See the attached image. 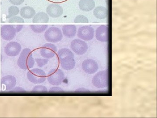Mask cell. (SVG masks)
Here are the masks:
<instances>
[{
  "label": "cell",
  "mask_w": 157,
  "mask_h": 118,
  "mask_svg": "<svg viewBox=\"0 0 157 118\" xmlns=\"http://www.w3.org/2000/svg\"><path fill=\"white\" fill-rule=\"evenodd\" d=\"M48 26L45 25H31V30L35 33H42L44 32L45 30L48 28Z\"/></svg>",
  "instance_id": "44dd1931"
},
{
  "label": "cell",
  "mask_w": 157,
  "mask_h": 118,
  "mask_svg": "<svg viewBox=\"0 0 157 118\" xmlns=\"http://www.w3.org/2000/svg\"><path fill=\"white\" fill-rule=\"evenodd\" d=\"M49 92H62L63 90L59 87H52L49 90Z\"/></svg>",
  "instance_id": "4316f807"
},
{
  "label": "cell",
  "mask_w": 157,
  "mask_h": 118,
  "mask_svg": "<svg viewBox=\"0 0 157 118\" xmlns=\"http://www.w3.org/2000/svg\"><path fill=\"white\" fill-rule=\"evenodd\" d=\"M9 23H24V20L22 18L15 16L9 18Z\"/></svg>",
  "instance_id": "cb8c5ba5"
},
{
  "label": "cell",
  "mask_w": 157,
  "mask_h": 118,
  "mask_svg": "<svg viewBox=\"0 0 157 118\" xmlns=\"http://www.w3.org/2000/svg\"><path fill=\"white\" fill-rule=\"evenodd\" d=\"M17 64L18 67L23 70H29L33 67L35 60L30 49L26 48L22 50L17 60Z\"/></svg>",
  "instance_id": "7a4b0ae2"
},
{
  "label": "cell",
  "mask_w": 157,
  "mask_h": 118,
  "mask_svg": "<svg viewBox=\"0 0 157 118\" xmlns=\"http://www.w3.org/2000/svg\"><path fill=\"white\" fill-rule=\"evenodd\" d=\"M78 6L82 11L88 12L94 9L95 3L94 0H80L78 3Z\"/></svg>",
  "instance_id": "2e32d148"
},
{
  "label": "cell",
  "mask_w": 157,
  "mask_h": 118,
  "mask_svg": "<svg viewBox=\"0 0 157 118\" xmlns=\"http://www.w3.org/2000/svg\"><path fill=\"white\" fill-rule=\"evenodd\" d=\"M27 77L29 81L32 83L39 84L45 81L46 75L43 70L39 68H35L28 72Z\"/></svg>",
  "instance_id": "277c9868"
},
{
  "label": "cell",
  "mask_w": 157,
  "mask_h": 118,
  "mask_svg": "<svg viewBox=\"0 0 157 118\" xmlns=\"http://www.w3.org/2000/svg\"><path fill=\"white\" fill-rule=\"evenodd\" d=\"M8 12H9V14L7 16V18H10L17 15L19 13V9L18 7L16 6H12L9 8Z\"/></svg>",
  "instance_id": "7402d4cb"
},
{
  "label": "cell",
  "mask_w": 157,
  "mask_h": 118,
  "mask_svg": "<svg viewBox=\"0 0 157 118\" xmlns=\"http://www.w3.org/2000/svg\"><path fill=\"white\" fill-rule=\"evenodd\" d=\"M47 91V88L42 85L36 86L32 90V92H46Z\"/></svg>",
  "instance_id": "d4e9b609"
},
{
  "label": "cell",
  "mask_w": 157,
  "mask_h": 118,
  "mask_svg": "<svg viewBox=\"0 0 157 118\" xmlns=\"http://www.w3.org/2000/svg\"><path fill=\"white\" fill-rule=\"evenodd\" d=\"M16 30L13 25H6L1 27V37L6 41H10L14 39L16 36Z\"/></svg>",
  "instance_id": "9c48e42d"
},
{
  "label": "cell",
  "mask_w": 157,
  "mask_h": 118,
  "mask_svg": "<svg viewBox=\"0 0 157 118\" xmlns=\"http://www.w3.org/2000/svg\"><path fill=\"white\" fill-rule=\"evenodd\" d=\"M59 62L62 68L66 70H72L75 67L76 62L72 52L67 48L60 49L57 53Z\"/></svg>",
  "instance_id": "6da1fadb"
},
{
  "label": "cell",
  "mask_w": 157,
  "mask_h": 118,
  "mask_svg": "<svg viewBox=\"0 0 157 118\" xmlns=\"http://www.w3.org/2000/svg\"><path fill=\"white\" fill-rule=\"evenodd\" d=\"M1 84L4 86L6 90H11L14 88L16 85V78L11 75L4 77L1 80Z\"/></svg>",
  "instance_id": "9a60e30c"
},
{
  "label": "cell",
  "mask_w": 157,
  "mask_h": 118,
  "mask_svg": "<svg viewBox=\"0 0 157 118\" xmlns=\"http://www.w3.org/2000/svg\"><path fill=\"white\" fill-rule=\"evenodd\" d=\"M62 31L65 37L71 38L76 36L77 28L73 25H65L62 27Z\"/></svg>",
  "instance_id": "e0dca14e"
},
{
  "label": "cell",
  "mask_w": 157,
  "mask_h": 118,
  "mask_svg": "<svg viewBox=\"0 0 157 118\" xmlns=\"http://www.w3.org/2000/svg\"><path fill=\"white\" fill-rule=\"evenodd\" d=\"M44 37L47 42L56 43L62 40L63 35L61 30L58 28L51 27L45 32Z\"/></svg>",
  "instance_id": "5b68a950"
},
{
  "label": "cell",
  "mask_w": 157,
  "mask_h": 118,
  "mask_svg": "<svg viewBox=\"0 0 157 118\" xmlns=\"http://www.w3.org/2000/svg\"><path fill=\"white\" fill-rule=\"evenodd\" d=\"M82 69L88 74H92L96 73L99 69L98 63L93 59L85 60L82 65Z\"/></svg>",
  "instance_id": "7c38bea8"
},
{
  "label": "cell",
  "mask_w": 157,
  "mask_h": 118,
  "mask_svg": "<svg viewBox=\"0 0 157 118\" xmlns=\"http://www.w3.org/2000/svg\"><path fill=\"white\" fill-rule=\"evenodd\" d=\"M47 80L48 83L52 85H61L64 81L65 75L63 72L60 69L52 70L48 73Z\"/></svg>",
  "instance_id": "8992f818"
},
{
  "label": "cell",
  "mask_w": 157,
  "mask_h": 118,
  "mask_svg": "<svg viewBox=\"0 0 157 118\" xmlns=\"http://www.w3.org/2000/svg\"><path fill=\"white\" fill-rule=\"evenodd\" d=\"M108 70H102L96 73L92 79L93 85L98 88H104L108 86Z\"/></svg>",
  "instance_id": "3957f363"
},
{
  "label": "cell",
  "mask_w": 157,
  "mask_h": 118,
  "mask_svg": "<svg viewBox=\"0 0 157 118\" xmlns=\"http://www.w3.org/2000/svg\"><path fill=\"white\" fill-rule=\"evenodd\" d=\"M57 52V47L52 43H45L40 49L41 56L46 59L52 58L55 56Z\"/></svg>",
  "instance_id": "30bf717a"
},
{
  "label": "cell",
  "mask_w": 157,
  "mask_h": 118,
  "mask_svg": "<svg viewBox=\"0 0 157 118\" xmlns=\"http://www.w3.org/2000/svg\"><path fill=\"white\" fill-rule=\"evenodd\" d=\"M14 91H16L17 92H25V90H24L22 88L20 87H16V88L14 90Z\"/></svg>",
  "instance_id": "f546056e"
},
{
  "label": "cell",
  "mask_w": 157,
  "mask_h": 118,
  "mask_svg": "<svg viewBox=\"0 0 157 118\" xmlns=\"http://www.w3.org/2000/svg\"><path fill=\"white\" fill-rule=\"evenodd\" d=\"M94 30L92 27L84 26L78 29L77 37L84 41H90L94 38Z\"/></svg>",
  "instance_id": "ba28073f"
},
{
  "label": "cell",
  "mask_w": 157,
  "mask_h": 118,
  "mask_svg": "<svg viewBox=\"0 0 157 118\" xmlns=\"http://www.w3.org/2000/svg\"><path fill=\"white\" fill-rule=\"evenodd\" d=\"M9 1L13 5L18 6V5H21L24 2L25 0H9Z\"/></svg>",
  "instance_id": "83f0119b"
},
{
  "label": "cell",
  "mask_w": 157,
  "mask_h": 118,
  "mask_svg": "<svg viewBox=\"0 0 157 118\" xmlns=\"http://www.w3.org/2000/svg\"><path fill=\"white\" fill-rule=\"evenodd\" d=\"M36 61L39 67H42L48 63V59H36Z\"/></svg>",
  "instance_id": "484cf974"
},
{
  "label": "cell",
  "mask_w": 157,
  "mask_h": 118,
  "mask_svg": "<svg viewBox=\"0 0 157 118\" xmlns=\"http://www.w3.org/2000/svg\"><path fill=\"white\" fill-rule=\"evenodd\" d=\"M21 17L25 19L33 18L36 14L35 9L29 6H25L21 8L20 11Z\"/></svg>",
  "instance_id": "ac0fdd59"
},
{
  "label": "cell",
  "mask_w": 157,
  "mask_h": 118,
  "mask_svg": "<svg viewBox=\"0 0 157 118\" xmlns=\"http://www.w3.org/2000/svg\"><path fill=\"white\" fill-rule=\"evenodd\" d=\"M96 39L101 42H107L109 39V29L107 25L100 26L96 30Z\"/></svg>",
  "instance_id": "4fadbf2b"
},
{
  "label": "cell",
  "mask_w": 157,
  "mask_h": 118,
  "mask_svg": "<svg viewBox=\"0 0 157 118\" xmlns=\"http://www.w3.org/2000/svg\"><path fill=\"white\" fill-rule=\"evenodd\" d=\"M48 21V15L44 12H38L35 14L33 19V22L34 23H47Z\"/></svg>",
  "instance_id": "d6986e66"
},
{
  "label": "cell",
  "mask_w": 157,
  "mask_h": 118,
  "mask_svg": "<svg viewBox=\"0 0 157 118\" xmlns=\"http://www.w3.org/2000/svg\"><path fill=\"white\" fill-rule=\"evenodd\" d=\"M75 23H88L89 22L88 18L83 15H78L75 18L74 20Z\"/></svg>",
  "instance_id": "603a6c76"
},
{
  "label": "cell",
  "mask_w": 157,
  "mask_h": 118,
  "mask_svg": "<svg viewBox=\"0 0 157 118\" xmlns=\"http://www.w3.org/2000/svg\"><path fill=\"white\" fill-rule=\"evenodd\" d=\"M93 13L95 17L99 19H105L107 18L108 15V11L107 8L103 6L96 7Z\"/></svg>",
  "instance_id": "ffe728a7"
},
{
  "label": "cell",
  "mask_w": 157,
  "mask_h": 118,
  "mask_svg": "<svg viewBox=\"0 0 157 118\" xmlns=\"http://www.w3.org/2000/svg\"><path fill=\"white\" fill-rule=\"evenodd\" d=\"M71 48L76 54L82 55L87 52L88 46L84 41L80 39H75L71 42Z\"/></svg>",
  "instance_id": "52a82bcc"
},
{
  "label": "cell",
  "mask_w": 157,
  "mask_h": 118,
  "mask_svg": "<svg viewBox=\"0 0 157 118\" xmlns=\"http://www.w3.org/2000/svg\"><path fill=\"white\" fill-rule=\"evenodd\" d=\"M88 91L86 89L84 88H78V89L76 90V92H87Z\"/></svg>",
  "instance_id": "4dcf8cb0"
},
{
  "label": "cell",
  "mask_w": 157,
  "mask_h": 118,
  "mask_svg": "<svg viewBox=\"0 0 157 118\" xmlns=\"http://www.w3.org/2000/svg\"><path fill=\"white\" fill-rule=\"evenodd\" d=\"M48 15L53 18H56L61 16L63 13V9L61 6L56 4H50L46 8Z\"/></svg>",
  "instance_id": "5bb4252c"
},
{
  "label": "cell",
  "mask_w": 157,
  "mask_h": 118,
  "mask_svg": "<svg viewBox=\"0 0 157 118\" xmlns=\"http://www.w3.org/2000/svg\"><path fill=\"white\" fill-rule=\"evenodd\" d=\"M13 26H14V28L16 30L17 33H18L20 31H21L23 28V27L22 25H17Z\"/></svg>",
  "instance_id": "f1b7e54d"
},
{
  "label": "cell",
  "mask_w": 157,
  "mask_h": 118,
  "mask_svg": "<svg viewBox=\"0 0 157 118\" xmlns=\"http://www.w3.org/2000/svg\"><path fill=\"white\" fill-rule=\"evenodd\" d=\"M21 46L17 42H9L5 48V52L6 54L9 57L17 56L20 53Z\"/></svg>",
  "instance_id": "8fae6325"
}]
</instances>
